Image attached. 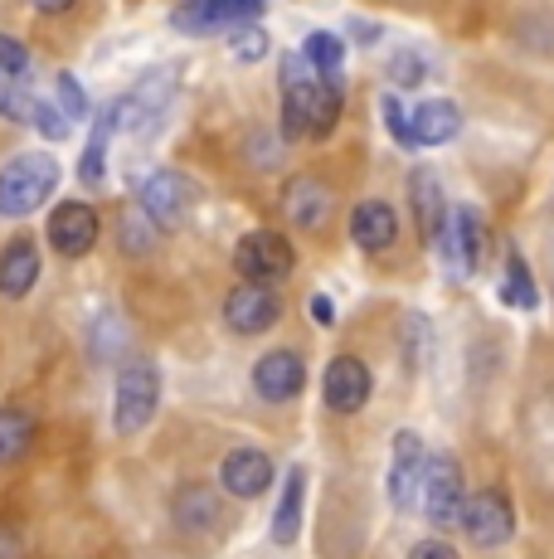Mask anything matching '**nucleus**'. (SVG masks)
<instances>
[{"instance_id": "nucleus-36", "label": "nucleus", "mask_w": 554, "mask_h": 559, "mask_svg": "<svg viewBox=\"0 0 554 559\" xmlns=\"http://www.w3.org/2000/svg\"><path fill=\"white\" fill-rule=\"evenodd\" d=\"M25 555V535H20V525L0 521V559H20Z\"/></svg>"}, {"instance_id": "nucleus-16", "label": "nucleus", "mask_w": 554, "mask_h": 559, "mask_svg": "<svg viewBox=\"0 0 554 559\" xmlns=\"http://www.w3.org/2000/svg\"><path fill=\"white\" fill-rule=\"evenodd\" d=\"M332 186L326 180H316V176H292L287 180V190H282V210H287V219L297 224V229H306V234H316L326 219H332Z\"/></svg>"}, {"instance_id": "nucleus-21", "label": "nucleus", "mask_w": 554, "mask_h": 559, "mask_svg": "<svg viewBox=\"0 0 554 559\" xmlns=\"http://www.w3.org/2000/svg\"><path fill=\"white\" fill-rule=\"evenodd\" d=\"M35 283H39V249H35V239H10L5 249H0V297L20 302V297H25Z\"/></svg>"}, {"instance_id": "nucleus-9", "label": "nucleus", "mask_w": 554, "mask_h": 559, "mask_svg": "<svg viewBox=\"0 0 554 559\" xmlns=\"http://www.w3.org/2000/svg\"><path fill=\"white\" fill-rule=\"evenodd\" d=\"M277 317H282V302H277L273 287L239 283L224 297V326H229L233 336H263V331L277 326Z\"/></svg>"}, {"instance_id": "nucleus-38", "label": "nucleus", "mask_w": 554, "mask_h": 559, "mask_svg": "<svg viewBox=\"0 0 554 559\" xmlns=\"http://www.w3.org/2000/svg\"><path fill=\"white\" fill-rule=\"evenodd\" d=\"M350 35H356L360 45H375V39H380V25H375V20H356V29H350Z\"/></svg>"}, {"instance_id": "nucleus-30", "label": "nucleus", "mask_w": 554, "mask_h": 559, "mask_svg": "<svg viewBox=\"0 0 554 559\" xmlns=\"http://www.w3.org/2000/svg\"><path fill=\"white\" fill-rule=\"evenodd\" d=\"M423 79H429V63H423L419 53H394L389 59V83L394 88H419Z\"/></svg>"}, {"instance_id": "nucleus-32", "label": "nucleus", "mask_w": 554, "mask_h": 559, "mask_svg": "<svg viewBox=\"0 0 554 559\" xmlns=\"http://www.w3.org/2000/svg\"><path fill=\"white\" fill-rule=\"evenodd\" d=\"M233 59H243V63H253V59H263L268 53V29L263 25H243V29H233Z\"/></svg>"}, {"instance_id": "nucleus-31", "label": "nucleus", "mask_w": 554, "mask_h": 559, "mask_svg": "<svg viewBox=\"0 0 554 559\" xmlns=\"http://www.w3.org/2000/svg\"><path fill=\"white\" fill-rule=\"evenodd\" d=\"M0 79H29V49L10 35H0Z\"/></svg>"}, {"instance_id": "nucleus-23", "label": "nucleus", "mask_w": 554, "mask_h": 559, "mask_svg": "<svg viewBox=\"0 0 554 559\" xmlns=\"http://www.w3.org/2000/svg\"><path fill=\"white\" fill-rule=\"evenodd\" d=\"M302 497H306V472L292 467L282 481V501L273 511V545H292L302 531Z\"/></svg>"}, {"instance_id": "nucleus-7", "label": "nucleus", "mask_w": 554, "mask_h": 559, "mask_svg": "<svg viewBox=\"0 0 554 559\" xmlns=\"http://www.w3.org/2000/svg\"><path fill=\"white\" fill-rule=\"evenodd\" d=\"M233 267H239L243 283L268 287V283H277V277L292 273V243L273 229H253L233 243Z\"/></svg>"}, {"instance_id": "nucleus-20", "label": "nucleus", "mask_w": 554, "mask_h": 559, "mask_svg": "<svg viewBox=\"0 0 554 559\" xmlns=\"http://www.w3.org/2000/svg\"><path fill=\"white\" fill-rule=\"evenodd\" d=\"M170 521H176V531L185 535H215L224 511H219V497L209 487H180L176 497H170Z\"/></svg>"}, {"instance_id": "nucleus-22", "label": "nucleus", "mask_w": 554, "mask_h": 559, "mask_svg": "<svg viewBox=\"0 0 554 559\" xmlns=\"http://www.w3.org/2000/svg\"><path fill=\"white\" fill-rule=\"evenodd\" d=\"M409 214H413V224H419L423 239L438 243L443 219H447V204L438 195V176H433V170H413V176H409Z\"/></svg>"}, {"instance_id": "nucleus-26", "label": "nucleus", "mask_w": 554, "mask_h": 559, "mask_svg": "<svg viewBox=\"0 0 554 559\" xmlns=\"http://www.w3.org/2000/svg\"><path fill=\"white\" fill-rule=\"evenodd\" d=\"M112 107H103V117L93 122V136H88V152L79 160V180L83 186H98L103 176H108V142H112Z\"/></svg>"}, {"instance_id": "nucleus-18", "label": "nucleus", "mask_w": 554, "mask_h": 559, "mask_svg": "<svg viewBox=\"0 0 554 559\" xmlns=\"http://www.w3.org/2000/svg\"><path fill=\"white\" fill-rule=\"evenodd\" d=\"M394 239H399V214H394V204L360 200L356 210H350V243H356L360 253H385V249H394Z\"/></svg>"}, {"instance_id": "nucleus-24", "label": "nucleus", "mask_w": 554, "mask_h": 559, "mask_svg": "<svg viewBox=\"0 0 554 559\" xmlns=\"http://www.w3.org/2000/svg\"><path fill=\"white\" fill-rule=\"evenodd\" d=\"M302 59L322 83H336L340 69H346V39L332 35V29H316V35L302 39Z\"/></svg>"}, {"instance_id": "nucleus-25", "label": "nucleus", "mask_w": 554, "mask_h": 559, "mask_svg": "<svg viewBox=\"0 0 554 559\" xmlns=\"http://www.w3.org/2000/svg\"><path fill=\"white\" fill-rule=\"evenodd\" d=\"M35 448V414L29 408H0V467H10V462H20Z\"/></svg>"}, {"instance_id": "nucleus-19", "label": "nucleus", "mask_w": 554, "mask_h": 559, "mask_svg": "<svg viewBox=\"0 0 554 559\" xmlns=\"http://www.w3.org/2000/svg\"><path fill=\"white\" fill-rule=\"evenodd\" d=\"M462 132V107L447 103V98H433V103H419L409 112V142L413 146H443Z\"/></svg>"}, {"instance_id": "nucleus-39", "label": "nucleus", "mask_w": 554, "mask_h": 559, "mask_svg": "<svg viewBox=\"0 0 554 559\" xmlns=\"http://www.w3.org/2000/svg\"><path fill=\"white\" fill-rule=\"evenodd\" d=\"M312 317L322 321V326H332V321H336V307L326 302V297H312Z\"/></svg>"}, {"instance_id": "nucleus-14", "label": "nucleus", "mask_w": 554, "mask_h": 559, "mask_svg": "<svg viewBox=\"0 0 554 559\" xmlns=\"http://www.w3.org/2000/svg\"><path fill=\"white\" fill-rule=\"evenodd\" d=\"M219 487L239 501H258L273 487V457L263 448H233L219 467Z\"/></svg>"}, {"instance_id": "nucleus-37", "label": "nucleus", "mask_w": 554, "mask_h": 559, "mask_svg": "<svg viewBox=\"0 0 554 559\" xmlns=\"http://www.w3.org/2000/svg\"><path fill=\"white\" fill-rule=\"evenodd\" d=\"M409 559H462V555H457L447 540H423V545H413L409 550Z\"/></svg>"}, {"instance_id": "nucleus-29", "label": "nucleus", "mask_w": 554, "mask_h": 559, "mask_svg": "<svg viewBox=\"0 0 554 559\" xmlns=\"http://www.w3.org/2000/svg\"><path fill=\"white\" fill-rule=\"evenodd\" d=\"M59 112L63 117H69V122H83V117H88L93 112V107H88V93H83V83L79 79H73V73H59Z\"/></svg>"}, {"instance_id": "nucleus-27", "label": "nucleus", "mask_w": 554, "mask_h": 559, "mask_svg": "<svg viewBox=\"0 0 554 559\" xmlns=\"http://www.w3.org/2000/svg\"><path fill=\"white\" fill-rule=\"evenodd\" d=\"M35 93L25 88V83L20 79H0V117H5V122H35Z\"/></svg>"}, {"instance_id": "nucleus-12", "label": "nucleus", "mask_w": 554, "mask_h": 559, "mask_svg": "<svg viewBox=\"0 0 554 559\" xmlns=\"http://www.w3.org/2000/svg\"><path fill=\"white\" fill-rule=\"evenodd\" d=\"M136 204H142V219L152 224V229H176L190 204L185 176H176V170H152V176L142 180V190H136Z\"/></svg>"}, {"instance_id": "nucleus-15", "label": "nucleus", "mask_w": 554, "mask_h": 559, "mask_svg": "<svg viewBox=\"0 0 554 559\" xmlns=\"http://www.w3.org/2000/svg\"><path fill=\"white\" fill-rule=\"evenodd\" d=\"M302 384H306V365H302L297 350H268V356L253 365V390H258L268 404L297 400Z\"/></svg>"}, {"instance_id": "nucleus-17", "label": "nucleus", "mask_w": 554, "mask_h": 559, "mask_svg": "<svg viewBox=\"0 0 554 559\" xmlns=\"http://www.w3.org/2000/svg\"><path fill=\"white\" fill-rule=\"evenodd\" d=\"M423 462H429V453H423V438L413 433V428H399V433H394V457H389V501L399 511L419 497Z\"/></svg>"}, {"instance_id": "nucleus-33", "label": "nucleus", "mask_w": 554, "mask_h": 559, "mask_svg": "<svg viewBox=\"0 0 554 559\" xmlns=\"http://www.w3.org/2000/svg\"><path fill=\"white\" fill-rule=\"evenodd\" d=\"M29 127H39L49 142H63V136H69V117H63L55 103H35V122Z\"/></svg>"}, {"instance_id": "nucleus-2", "label": "nucleus", "mask_w": 554, "mask_h": 559, "mask_svg": "<svg viewBox=\"0 0 554 559\" xmlns=\"http://www.w3.org/2000/svg\"><path fill=\"white\" fill-rule=\"evenodd\" d=\"M59 190V160L49 152H25L0 166V214L25 219Z\"/></svg>"}, {"instance_id": "nucleus-28", "label": "nucleus", "mask_w": 554, "mask_h": 559, "mask_svg": "<svg viewBox=\"0 0 554 559\" xmlns=\"http://www.w3.org/2000/svg\"><path fill=\"white\" fill-rule=\"evenodd\" d=\"M501 297H506L510 307H526V311L540 302L535 277H530V267L520 263V258H510V263H506V283H501Z\"/></svg>"}, {"instance_id": "nucleus-11", "label": "nucleus", "mask_w": 554, "mask_h": 559, "mask_svg": "<svg viewBox=\"0 0 554 559\" xmlns=\"http://www.w3.org/2000/svg\"><path fill=\"white\" fill-rule=\"evenodd\" d=\"M98 243V210L83 200H63L55 214H49V249L59 258H83Z\"/></svg>"}, {"instance_id": "nucleus-10", "label": "nucleus", "mask_w": 554, "mask_h": 559, "mask_svg": "<svg viewBox=\"0 0 554 559\" xmlns=\"http://www.w3.org/2000/svg\"><path fill=\"white\" fill-rule=\"evenodd\" d=\"M370 390H375V374L360 356H336L326 365V380H322V394H326V408L332 414H360L370 404Z\"/></svg>"}, {"instance_id": "nucleus-1", "label": "nucleus", "mask_w": 554, "mask_h": 559, "mask_svg": "<svg viewBox=\"0 0 554 559\" xmlns=\"http://www.w3.org/2000/svg\"><path fill=\"white\" fill-rule=\"evenodd\" d=\"M277 93H282V142H302V136H332L340 122V79L322 83L306 69L302 53H287L277 69Z\"/></svg>"}, {"instance_id": "nucleus-35", "label": "nucleus", "mask_w": 554, "mask_h": 559, "mask_svg": "<svg viewBox=\"0 0 554 559\" xmlns=\"http://www.w3.org/2000/svg\"><path fill=\"white\" fill-rule=\"evenodd\" d=\"M380 103H385V122H389V132H394V142H399L404 146V152H409V112H404V103L399 98H394V93H385V98H380Z\"/></svg>"}, {"instance_id": "nucleus-8", "label": "nucleus", "mask_w": 554, "mask_h": 559, "mask_svg": "<svg viewBox=\"0 0 554 559\" xmlns=\"http://www.w3.org/2000/svg\"><path fill=\"white\" fill-rule=\"evenodd\" d=\"M457 525L467 531V540L472 545H482V550H501V545L516 535V511H510L506 491H477V497L462 501Z\"/></svg>"}, {"instance_id": "nucleus-5", "label": "nucleus", "mask_w": 554, "mask_h": 559, "mask_svg": "<svg viewBox=\"0 0 554 559\" xmlns=\"http://www.w3.org/2000/svg\"><path fill=\"white\" fill-rule=\"evenodd\" d=\"M419 497H423V515H429L433 531H447L457 525L467 501V481H462V462L453 453H438L423 462V481H419Z\"/></svg>"}, {"instance_id": "nucleus-34", "label": "nucleus", "mask_w": 554, "mask_h": 559, "mask_svg": "<svg viewBox=\"0 0 554 559\" xmlns=\"http://www.w3.org/2000/svg\"><path fill=\"white\" fill-rule=\"evenodd\" d=\"M152 243H156V229H152L146 219H136V214H132V219L122 224V249H127V253H152Z\"/></svg>"}, {"instance_id": "nucleus-3", "label": "nucleus", "mask_w": 554, "mask_h": 559, "mask_svg": "<svg viewBox=\"0 0 554 559\" xmlns=\"http://www.w3.org/2000/svg\"><path fill=\"white\" fill-rule=\"evenodd\" d=\"M161 408V370L152 360H132L122 374H117V390H112V428L122 438L142 433L146 424L156 418Z\"/></svg>"}, {"instance_id": "nucleus-40", "label": "nucleus", "mask_w": 554, "mask_h": 559, "mask_svg": "<svg viewBox=\"0 0 554 559\" xmlns=\"http://www.w3.org/2000/svg\"><path fill=\"white\" fill-rule=\"evenodd\" d=\"M29 5H35L39 15H63V10L73 5V0H29Z\"/></svg>"}, {"instance_id": "nucleus-6", "label": "nucleus", "mask_w": 554, "mask_h": 559, "mask_svg": "<svg viewBox=\"0 0 554 559\" xmlns=\"http://www.w3.org/2000/svg\"><path fill=\"white\" fill-rule=\"evenodd\" d=\"M170 93H176V73H146L132 93H122L117 103H108L112 107V127L117 132H136V136L152 132V127L166 117Z\"/></svg>"}, {"instance_id": "nucleus-13", "label": "nucleus", "mask_w": 554, "mask_h": 559, "mask_svg": "<svg viewBox=\"0 0 554 559\" xmlns=\"http://www.w3.org/2000/svg\"><path fill=\"white\" fill-rule=\"evenodd\" d=\"M438 249L447 258H457V267H467V273H472V267L486 258V219L472 210V204H457V210H447L443 234H438Z\"/></svg>"}, {"instance_id": "nucleus-4", "label": "nucleus", "mask_w": 554, "mask_h": 559, "mask_svg": "<svg viewBox=\"0 0 554 559\" xmlns=\"http://www.w3.org/2000/svg\"><path fill=\"white\" fill-rule=\"evenodd\" d=\"M268 10V0H180L170 10V25L190 39L224 35V29H243Z\"/></svg>"}]
</instances>
